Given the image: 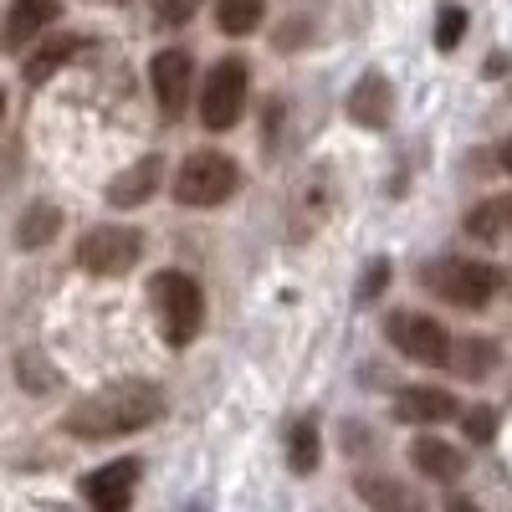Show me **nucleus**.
I'll return each instance as SVG.
<instances>
[{"instance_id": "1", "label": "nucleus", "mask_w": 512, "mask_h": 512, "mask_svg": "<svg viewBox=\"0 0 512 512\" xmlns=\"http://www.w3.org/2000/svg\"><path fill=\"white\" fill-rule=\"evenodd\" d=\"M164 415V395L159 384L149 379H123V384H108V390L77 400L62 420V431L77 436V441H113V436H128V431H144Z\"/></svg>"}, {"instance_id": "2", "label": "nucleus", "mask_w": 512, "mask_h": 512, "mask_svg": "<svg viewBox=\"0 0 512 512\" xmlns=\"http://www.w3.org/2000/svg\"><path fill=\"white\" fill-rule=\"evenodd\" d=\"M149 303L159 313V333H164L169 349H185V344H195V338H200V328H205V292H200L195 277L159 272L149 282Z\"/></svg>"}, {"instance_id": "3", "label": "nucleus", "mask_w": 512, "mask_h": 512, "mask_svg": "<svg viewBox=\"0 0 512 512\" xmlns=\"http://www.w3.org/2000/svg\"><path fill=\"white\" fill-rule=\"evenodd\" d=\"M241 185V169L236 159L205 149V154H190L175 175V200L180 205H195V210H210V205H226Z\"/></svg>"}, {"instance_id": "4", "label": "nucleus", "mask_w": 512, "mask_h": 512, "mask_svg": "<svg viewBox=\"0 0 512 512\" xmlns=\"http://www.w3.org/2000/svg\"><path fill=\"white\" fill-rule=\"evenodd\" d=\"M425 287L451 308H487L497 297V272L472 256H441L436 267H425Z\"/></svg>"}, {"instance_id": "5", "label": "nucleus", "mask_w": 512, "mask_h": 512, "mask_svg": "<svg viewBox=\"0 0 512 512\" xmlns=\"http://www.w3.org/2000/svg\"><path fill=\"white\" fill-rule=\"evenodd\" d=\"M246 88H251L246 62H241V57H221L216 67H210L205 88H200V123L216 128V134L236 128L241 113H246Z\"/></svg>"}, {"instance_id": "6", "label": "nucleus", "mask_w": 512, "mask_h": 512, "mask_svg": "<svg viewBox=\"0 0 512 512\" xmlns=\"http://www.w3.org/2000/svg\"><path fill=\"white\" fill-rule=\"evenodd\" d=\"M144 256V236L134 226H93L77 241V267L93 277H123Z\"/></svg>"}, {"instance_id": "7", "label": "nucleus", "mask_w": 512, "mask_h": 512, "mask_svg": "<svg viewBox=\"0 0 512 512\" xmlns=\"http://www.w3.org/2000/svg\"><path fill=\"white\" fill-rule=\"evenodd\" d=\"M384 333H390V344L405 359H415V364L446 369V359H451V333L436 318H425V313H395L390 323H384Z\"/></svg>"}, {"instance_id": "8", "label": "nucleus", "mask_w": 512, "mask_h": 512, "mask_svg": "<svg viewBox=\"0 0 512 512\" xmlns=\"http://www.w3.org/2000/svg\"><path fill=\"white\" fill-rule=\"evenodd\" d=\"M149 82H154V98H159L164 118H180V113L190 108V88H195V62H190V52H180V47L154 52Z\"/></svg>"}, {"instance_id": "9", "label": "nucleus", "mask_w": 512, "mask_h": 512, "mask_svg": "<svg viewBox=\"0 0 512 512\" xmlns=\"http://www.w3.org/2000/svg\"><path fill=\"white\" fill-rule=\"evenodd\" d=\"M57 16H62V0H11L6 21H0V47H6V52H21L26 41L41 36Z\"/></svg>"}, {"instance_id": "10", "label": "nucleus", "mask_w": 512, "mask_h": 512, "mask_svg": "<svg viewBox=\"0 0 512 512\" xmlns=\"http://www.w3.org/2000/svg\"><path fill=\"white\" fill-rule=\"evenodd\" d=\"M139 472H144L139 461H108L103 472H93L88 482H82V497H88L93 507H103V512H118L139 492Z\"/></svg>"}, {"instance_id": "11", "label": "nucleus", "mask_w": 512, "mask_h": 512, "mask_svg": "<svg viewBox=\"0 0 512 512\" xmlns=\"http://www.w3.org/2000/svg\"><path fill=\"white\" fill-rule=\"evenodd\" d=\"M159 185H164V159H159V154H144L139 164H128L123 175L108 185V205H113V210H134V205L154 200Z\"/></svg>"}, {"instance_id": "12", "label": "nucleus", "mask_w": 512, "mask_h": 512, "mask_svg": "<svg viewBox=\"0 0 512 512\" xmlns=\"http://www.w3.org/2000/svg\"><path fill=\"white\" fill-rule=\"evenodd\" d=\"M395 113V88H390V77L384 72H364L354 82V93H349V118L359 128H384Z\"/></svg>"}, {"instance_id": "13", "label": "nucleus", "mask_w": 512, "mask_h": 512, "mask_svg": "<svg viewBox=\"0 0 512 512\" xmlns=\"http://www.w3.org/2000/svg\"><path fill=\"white\" fill-rule=\"evenodd\" d=\"M82 52H88V36H77V31H52V36L26 57V82H31V88H41V82L57 77V72H62L72 57H82Z\"/></svg>"}, {"instance_id": "14", "label": "nucleus", "mask_w": 512, "mask_h": 512, "mask_svg": "<svg viewBox=\"0 0 512 512\" xmlns=\"http://www.w3.org/2000/svg\"><path fill=\"white\" fill-rule=\"evenodd\" d=\"M395 415L405 425H441L456 415V400L446 390H431V384H410V390L395 395Z\"/></svg>"}, {"instance_id": "15", "label": "nucleus", "mask_w": 512, "mask_h": 512, "mask_svg": "<svg viewBox=\"0 0 512 512\" xmlns=\"http://www.w3.org/2000/svg\"><path fill=\"white\" fill-rule=\"evenodd\" d=\"M410 461H415V472H425L431 482H456L466 472V461L456 446H446L441 436H415L410 441Z\"/></svg>"}, {"instance_id": "16", "label": "nucleus", "mask_w": 512, "mask_h": 512, "mask_svg": "<svg viewBox=\"0 0 512 512\" xmlns=\"http://www.w3.org/2000/svg\"><path fill=\"white\" fill-rule=\"evenodd\" d=\"M287 461H292V472H297V477L318 472L323 441H318V425H313V420H292V425H287Z\"/></svg>"}, {"instance_id": "17", "label": "nucleus", "mask_w": 512, "mask_h": 512, "mask_svg": "<svg viewBox=\"0 0 512 512\" xmlns=\"http://www.w3.org/2000/svg\"><path fill=\"white\" fill-rule=\"evenodd\" d=\"M507 231H512V195L482 200L472 216H466V236H472V241H497Z\"/></svg>"}, {"instance_id": "18", "label": "nucleus", "mask_w": 512, "mask_h": 512, "mask_svg": "<svg viewBox=\"0 0 512 512\" xmlns=\"http://www.w3.org/2000/svg\"><path fill=\"white\" fill-rule=\"evenodd\" d=\"M57 231H62V210L47 205V200H36L26 216H21V226H16V241H21L26 251H36V246H47Z\"/></svg>"}, {"instance_id": "19", "label": "nucleus", "mask_w": 512, "mask_h": 512, "mask_svg": "<svg viewBox=\"0 0 512 512\" xmlns=\"http://www.w3.org/2000/svg\"><path fill=\"white\" fill-rule=\"evenodd\" d=\"M262 16H267V0H221L216 6V21L226 36H251L262 26Z\"/></svg>"}, {"instance_id": "20", "label": "nucleus", "mask_w": 512, "mask_h": 512, "mask_svg": "<svg viewBox=\"0 0 512 512\" xmlns=\"http://www.w3.org/2000/svg\"><path fill=\"white\" fill-rule=\"evenodd\" d=\"M456 374H466V379H482L492 364H497V349L487 344V338H466V344H451V359H446Z\"/></svg>"}, {"instance_id": "21", "label": "nucleus", "mask_w": 512, "mask_h": 512, "mask_svg": "<svg viewBox=\"0 0 512 512\" xmlns=\"http://www.w3.org/2000/svg\"><path fill=\"white\" fill-rule=\"evenodd\" d=\"M461 36H466V11L461 6H441L436 11V47L441 52H456Z\"/></svg>"}, {"instance_id": "22", "label": "nucleus", "mask_w": 512, "mask_h": 512, "mask_svg": "<svg viewBox=\"0 0 512 512\" xmlns=\"http://www.w3.org/2000/svg\"><path fill=\"white\" fill-rule=\"evenodd\" d=\"M461 425H466V436H472L477 446H487L492 436H497V410H487V405H472L461 415Z\"/></svg>"}, {"instance_id": "23", "label": "nucleus", "mask_w": 512, "mask_h": 512, "mask_svg": "<svg viewBox=\"0 0 512 512\" xmlns=\"http://www.w3.org/2000/svg\"><path fill=\"white\" fill-rule=\"evenodd\" d=\"M200 11V0H154V26H185Z\"/></svg>"}, {"instance_id": "24", "label": "nucleus", "mask_w": 512, "mask_h": 512, "mask_svg": "<svg viewBox=\"0 0 512 512\" xmlns=\"http://www.w3.org/2000/svg\"><path fill=\"white\" fill-rule=\"evenodd\" d=\"M359 492H364L369 502H390V507H405V502H410L400 487H384V482H359Z\"/></svg>"}, {"instance_id": "25", "label": "nucleus", "mask_w": 512, "mask_h": 512, "mask_svg": "<svg viewBox=\"0 0 512 512\" xmlns=\"http://www.w3.org/2000/svg\"><path fill=\"white\" fill-rule=\"evenodd\" d=\"M384 282H390V262H369V272H364V282H359V297L369 303V297H374Z\"/></svg>"}, {"instance_id": "26", "label": "nucleus", "mask_w": 512, "mask_h": 512, "mask_svg": "<svg viewBox=\"0 0 512 512\" xmlns=\"http://www.w3.org/2000/svg\"><path fill=\"white\" fill-rule=\"evenodd\" d=\"M497 159H502V169H507V175H512V139L502 144V154H497Z\"/></svg>"}, {"instance_id": "27", "label": "nucleus", "mask_w": 512, "mask_h": 512, "mask_svg": "<svg viewBox=\"0 0 512 512\" xmlns=\"http://www.w3.org/2000/svg\"><path fill=\"white\" fill-rule=\"evenodd\" d=\"M0 123H6V88H0Z\"/></svg>"}, {"instance_id": "28", "label": "nucleus", "mask_w": 512, "mask_h": 512, "mask_svg": "<svg viewBox=\"0 0 512 512\" xmlns=\"http://www.w3.org/2000/svg\"><path fill=\"white\" fill-rule=\"evenodd\" d=\"M108 6H123V0H108Z\"/></svg>"}]
</instances>
